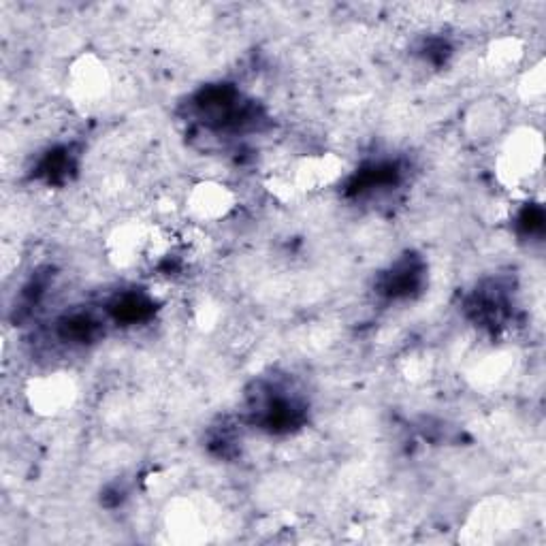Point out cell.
Masks as SVG:
<instances>
[{"instance_id":"obj_1","label":"cell","mask_w":546,"mask_h":546,"mask_svg":"<svg viewBox=\"0 0 546 546\" xmlns=\"http://www.w3.org/2000/svg\"><path fill=\"white\" fill-rule=\"evenodd\" d=\"M233 207V192L218 184H201L190 195V210L201 220L224 218Z\"/></svg>"}]
</instances>
